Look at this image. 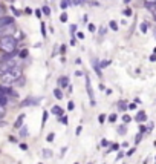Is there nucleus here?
<instances>
[{
  "mask_svg": "<svg viewBox=\"0 0 156 164\" xmlns=\"http://www.w3.org/2000/svg\"><path fill=\"white\" fill-rule=\"evenodd\" d=\"M0 80L3 84H14V83H17L22 80V69L20 68H15V69H11L8 72H5L2 77H0Z\"/></svg>",
  "mask_w": 156,
  "mask_h": 164,
  "instance_id": "f257e3e1",
  "label": "nucleus"
},
{
  "mask_svg": "<svg viewBox=\"0 0 156 164\" xmlns=\"http://www.w3.org/2000/svg\"><path fill=\"white\" fill-rule=\"evenodd\" d=\"M18 42L14 37H3L0 38V49L3 51V54H12L14 51H17Z\"/></svg>",
  "mask_w": 156,
  "mask_h": 164,
  "instance_id": "f03ea898",
  "label": "nucleus"
},
{
  "mask_svg": "<svg viewBox=\"0 0 156 164\" xmlns=\"http://www.w3.org/2000/svg\"><path fill=\"white\" fill-rule=\"evenodd\" d=\"M15 68H20L15 60H9V62H5V63H0V77L5 72H8L11 69H15Z\"/></svg>",
  "mask_w": 156,
  "mask_h": 164,
  "instance_id": "7ed1b4c3",
  "label": "nucleus"
},
{
  "mask_svg": "<svg viewBox=\"0 0 156 164\" xmlns=\"http://www.w3.org/2000/svg\"><path fill=\"white\" fill-rule=\"evenodd\" d=\"M15 26L14 25H9V26H5L0 29V38H3V37H14L15 34Z\"/></svg>",
  "mask_w": 156,
  "mask_h": 164,
  "instance_id": "20e7f679",
  "label": "nucleus"
},
{
  "mask_svg": "<svg viewBox=\"0 0 156 164\" xmlns=\"http://www.w3.org/2000/svg\"><path fill=\"white\" fill-rule=\"evenodd\" d=\"M86 91L89 94V100H90V104L93 106L95 104V95H93V91H92V84H90V78L86 74Z\"/></svg>",
  "mask_w": 156,
  "mask_h": 164,
  "instance_id": "39448f33",
  "label": "nucleus"
},
{
  "mask_svg": "<svg viewBox=\"0 0 156 164\" xmlns=\"http://www.w3.org/2000/svg\"><path fill=\"white\" fill-rule=\"evenodd\" d=\"M9 25H14V18L12 17H0V26L5 28V26H9Z\"/></svg>",
  "mask_w": 156,
  "mask_h": 164,
  "instance_id": "423d86ee",
  "label": "nucleus"
},
{
  "mask_svg": "<svg viewBox=\"0 0 156 164\" xmlns=\"http://www.w3.org/2000/svg\"><path fill=\"white\" fill-rule=\"evenodd\" d=\"M40 103V98H32V97H29V98H26L25 101H22L20 104L22 106H34V104H38Z\"/></svg>",
  "mask_w": 156,
  "mask_h": 164,
  "instance_id": "0eeeda50",
  "label": "nucleus"
},
{
  "mask_svg": "<svg viewBox=\"0 0 156 164\" xmlns=\"http://www.w3.org/2000/svg\"><path fill=\"white\" fill-rule=\"evenodd\" d=\"M58 86H60V88H67V86H69L67 77H61V78H58Z\"/></svg>",
  "mask_w": 156,
  "mask_h": 164,
  "instance_id": "6e6552de",
  "label": "nucleus"
},
{
  "mask_svg": "<svg viewBox=\"0 0 156 164\" xmlns=\"http://www.w3.org/2000/svg\"><path fill=\"white\" fill-rule=\"evenodd\" d=\"M23 120H25V114H22V115H20V117L17 118L15 124H14V127H17V129L22 127V126H23Z\"/></svg>",
  "mask_w": 156,
  "mask_h": 164,
  "instance_id": "1a4fd4ad",
  "label": "nucleus"
},
{
  "mask_svg": "<svg viewBox=\"0 0 156 164\" xmlns=\"http://www.w3.org/2000/svg\"><path fill=\"white\" fill-rule=\"evenodd\" d=\"M92 63H93V69H95V72L98 74V77H101L103 74H101V68H100V64H98V62H96V58L92 60Z\"/></svg>",
  "mask_w": 156,
  "mask_h": 164,
  "instance_id": "9d476101",
  "label": "nucleus"
},
{
  "mask_svg": "<svg viewBox=\"0 0 156 164\" xmlns=\"http://www.w3.org/2000/svg\"><path fill=\"white\" fill-rule=\"evenodd\" d=\"M52 114H55L57 117H60V118H61V115H63V109H61L60 106H54V107H52Z\"/></svg>",
  "mask_w": 156,
  "mask_h": 164,
  "instance_id": "9b49d317",
  "label": "nucleus"
},
{
  "mask_svg": "<svg viewBox=\"0 0 156 164\" xmlns=\"http://www.w3.org/2000/svg\"><path fill=\"white\" fill-rule=\"evenodd\" d=\"M136 121H139V123H141V121H145V120H147V115H145V112H142V110H141V112H139L138 115H136Z\"/></svg>",
  "mask_w": 156,
  "mask_h": 164,
  "instance_id": "f8f14e48",
  "label": "nucleus"
},
{
  "mask_svg": "<svg viewBox=\"0 0 156 164\" xmlns=\"http://www.w3.org/2000/svg\"><path fill=\"white\" fill-rule=\"evenodd\" d=\"M54 95H55V98H57V100H61V98H63V92H61L60 88L54 89Z\"/></svg>",
  "mask_w": 156,
  "mask_h": 164,
  "instance_id": "ddd939ff",
  "label": "nucleus"
},
{
  "mask_svg": "<svg viewBox=\"0 0 156 164\" xmlns=\"http://www.w3.org/2000/svg\"><path fill=\"white\" fill-rule=\"evenodd\" d=\"M109 26H110V29H112V31H118V23H116L115 20H110Z\"/></svg>",
  "mask_w": 156,
  "mask_h": 164,
  "instance_id": "4468645a",
  "label": "nucleus"
},
{
  "mask_svg": "<svg viewBox=\"0 0 156 164\" xmlns=\"http://www.w3.org/2000/svg\"><path fill=\"white\" fill-rule=\"evenodd\" d=\"M147 29H148V23H147V22L141 23V32H147Z\"/></svg>",
  "mask_w": 156,
  "mask_h": 164,
  "instance_id": "2eb2a0df",
  "label": "nucleus"
},
{
  "mask_svg": "<svg viewBox=\"0 0 156 164\" xmlns=\"http://www.w3.org/2000/svg\"><path fill=\"white\" fill-rule=\"evenodd\" d=\"M60 22L61 23H66V22H67V14H66V12H63L60 16Z\"/></svg>",
  "mask_w": 156,
  "mask_h": 164,
  "instance_id": "dca6fc26",
  "label": "nucleus"
},
{
  "mask_svg": "<svg viewBox=\"0 0 156 164\" xmlns=\"http://www.w3.org/2000/svg\"><path fill=\"white\" fill-rule=\"evenodd\" d=\"M18 55H20L22 58H26V57H28V49H22V51L18 52Z\"/></svg>",
  "mask_w": 156,
  "mask_h": 164,
  "instance_id": "f3484780",
  "label": "nucleus"
},
{
  "mask_svg": "<svg viewBox=\"0 0 156 164\" xmlns=\"http://www.w3.org/2000/svg\"><path fill=\"white\" fill-rule=\"evenodd\" d=\"M109 64H110V62H109V60H103V62L100 63V68H107Z\"/></svg>",
  "mask_w": 156,
  "mask_h": 164,
  "instance_id": "a211bd4d",
  "label": "nucleus"
},
{
  "mask_svg": "<svg viewBox=\"0 0 156 164\" xmlns=\"http://www.w3.org/2000/svg\"><path fill=\"white\" fill-rule=\"evenodd\" d=\"M20 135H22V137H26V135H28V129H26V127H20Z\"/></svg>",
  "mask_w": 156,
  "mask_h": 164,
  "instance_id": "6ab92c4d",
  "label": "nucleus"
},
{
  "mask_svg": "<svg viewBox=\"0 0 156 164\" xmlns=\"http://www.w3.org/2000/svg\"><path fill=\"white\" fill-rule=\"evenodd\" d=\"M126 130H127V129H126V126H119V127H118V134L124 135V134H126Z\"/></svg>",
  "mask_w": 156,
  "mask_h": 164,
  "instance_id": "aec40b11",
  "label": "nucleus"
},
{
  "mask_svg": "<svg viewBox=\"0 0 156 164\" xmlns=\"http://www.w3.org/2000/svg\"><path fill=\"white\" fill-rule=\"evenodd\" d=\"M5 114H6V112H5V107H3V106H0V121L3 120V117H5Z\"/></svg>",
  "mask_w": 156,
  "mask_h": 164,
  "instance_id": "412c9836",
  "label": "nucleus"
},
{
  "mask_svg": "<svg viewBox=\"0 0 156 164\" xmlns=\"http://www.w3.org/2000/svg\"><path fill=\"white\" fill-rule=\"evenodd\" d=\"M122 14H124V16H126V17H130V16H132V9H130V8L124 9V12H122Z\"/></svg>",
  "mask_w": 156,
  "mask_h": 164,
  "instance_id": "4be33fe9",
  "label": "nucleus"
},
{
  "mask_svg": "<svg viewBox=\"0 0 156 164\" xmlns=\"http://www.w3.org/2000/svg\"><path fill=\"white\" fill-rule=\"evenodd\" d=\"M41 11H43V14H46V16H49V14H51V9H49V6H43V9H41Z\"/></svg>",
  "mask_w": 156,
  "mask_h": 164,
  "instance_id": "5701e85b",
  "label": "nucleus"
},
{
  "mask_svg": "<svg viewBox=\"0 0 156 164\" xmlns=\"http://www.w3.org/2000/svg\"><path fill=\"white\" fill-rule=\"evenodd\" d=\"M75 32H77V25H70V34H72V37H74Z\"/></svg>",
  "mask_w": 156,
  "mask_h": 164,
  "instance_id": "b1692460",
  "label": "nucleus"
},
{
  "mask_svg": "<svg viewBox=\"0 0 156 164\" xmlns=\"http://www.w3.org/2000/svg\"><path fill=\"white\" fill-rule=\"evenodd\" d=\"M87 26H89V31H90V32H95V31H96V28H95V25H93V23H89Z\"/></svg>",
  "mask_w": 156,
  "mask_h": 164,
  "instance_id": "393cba45",
  "label": "nucleus"
},
{
  "mask_svg": "<svg viewBox=\"0 0 156 164\" xmlns=\"http://www.w3.org/2000/svg\"><path fill=\"white\" fill-rule=\"evenodd\" d=\"M145 5H156V0H144Z\"/></svg>",
  "mask_w": 156,
  "mask_h": 164,
  "instance_id": "a878e982",
  "label": "nucleus"
},
{
  "mask_svg": "<svg viewBox=\"0 0 156 164\" xmlns=\"http://www.w3.org/2000/svg\"><path fill=\"white\" fill-rule=\"evenodd\" d=\"M74 107H75V104H74V101H69V103H67V109H69V110H72Z\"/></svg>",
  "mask_w": 156,
  "mask_h": 164,
  "instance_id": "bb28decb",
  "label": "nucleus"
},
{
  "mask_svg": "<svg viewBox=\"0 0 156 164\" xmlns=\"http://www.w3.org/2000/svg\"><path fill=\"white\" fill-rule=\"evenodd\" d=\"M118 107H119V109H121V110H124V109H126V107H127V106H126V103H124V101H121V103L118 104Z\"/></svg>",
  "mask_w": 156,
  "mask_h": 164,
  "instance_id": "cd10ccee",
  "label": "nucleus"
},
{
  "mask_svg": "<svg viewBox=\"0 0 156 164\" xmlns=\"http://www.w3.org/2000/svg\"><path fill=\"white\" fill-rule=\"evenodd\" d=\"M109 121H116V115H115V114H112V115H109Z\"/></svg>",
  "mask_w": 156,
  "mask_h": 164,
  "instance_id": "c85d7f7f",
  "label": "nucleus"
},
{
  "mask_svg": "<svg viewBox=\"0 0 156 164\" xmlns=\"http://www.w3.org/2000/svg\"><path fill=\"white\" fill-rule=\"evenodd\" d=\"M122 120H124V123H130V120H132V118H130L129 115H124V117H122Z\"/></svg>",
  "mask_w": 156,
  "mask_h": 164,
  "instance_id": "c756f323",
  "label": "nucleus"
},
{
  "mask_svg": "<svg viewBox=\"0 0 156 164\" xmlns=\"http://www.w3.org/2000/svg\"><path fill=\"white\" fill-rule=\"evenodd\" d=\"M54 137H55L54 134H49V135L46 137V140H48V141H54Z\"/></svg>",
  "mask_w": 156,
  "mask_h": 164,
  "instance_id": "7c9ffc66",
  "label": "nucleus"
},
{
  "mask_svg": "<svg viewBox=\"0 0 156 164\" xmlns=\"http://www.w3.org/2000/svg\"><path fill=\"white\" fill-rule=\"evenodd\" d=\"M60 52H61V54H64V52H66V45H61L60 46Z\"/></svg>",
  "mask_w": 156,
  "mask_h": 164,
  "instance_id": "2f4dec72",
  "label": "nucleus"
},
{
  "mask_svg": "<svg viewBox=\"0 0 156 164\" xmlns=\"http://www.w3.org/2000/svg\"><path fill=\"white\" fill-rule=\"evenodd\" d=\"M118 149H119V144L115 143V144H112V149H110V150H118Z\"/></svg>",
  "mask_w": 156,
  "mask_h": 164,
  "instance_id": "473e14b6",
  "label": "nucleus"
},
{
  "mask_svg": "<svg viewBox=\"0 0 156 164\" xmlns=\"http://www.w3.org/2000/svg\"><path fill=\"white\" fill-rule=\"evenodd\" d=\"M43 155H44V156H51L52 152H51V150H43Z\"/></svg>",
  "mask_w": 156,
  "mask_h": 164,
  "instance_id": "72a5a7b5",
  "label": "nucleus"
},
{
  "mask_svg": "<svg viewBox=\"0 0 156 164\" xmlns=\"http://www.w3.org/2000/svg\"><path fill=\"white\" fill-rule=\"evenodd\" d=\"M46 25H44V23H41V34H43V35H46Z\"/></svg>",
  "mask_w": 156,
  "mask_h": 164,
  "instance_id": "f704fd0d",
  "label": "nucleus"
},
{
  "mask_svg": "<svg viewBox=\"0 0 156 164\" xmlns=\"http://www.w3.org/2000/svg\"><path fill=\"white\" fill-rule=\"evenodd\" d=\"M70 45H72V46L77 45V40H75V37H72V38H70Z\"/></svg>",
  "mask_w": 156,
  "mask_h": 164,
  "instance_id": "c9c22d12",
  "label": "nucleus"
},
{
  "mask_svg": "<svg viewBox=\"0 0 156 164\" xmlns=\"http://www.w3.org/2000/svg\"><path fill=\"white\" fill-rule=\"evenodd\" d=\"M9 141H11V143H17V138H15V137H9Z\"/></svg>",
  "mask_w": 156,
  "mask_h": 164,
  "instance_id": "e433bc0d",
  "label": "nucleus"
},
{
  "mask_svg": "<svg viewBox=\"0 0 156 164\" xmlns=\"http://www.w3.org/2000/svg\"><path fill=\"white\" fill-rule=\"evenodd\" d=\"M77 37L78 38H84V34L83 32H77Z\"/></svg>",
  "mask_w": 156,
  "mask_h": 164,
  "instance_id": "4c0bfd02",
  "label": "nucleus"
},
{
  "mask_svg": "<svg viewBox=\"0 0 156 164\" xmlns=\"http://www.w3.org/2000/svg\"><path fill=\"white\" fill-rule=\"evenodd\" d=\"M61 121H63V124H67V117H63Z\"/></svg>",
  "mask_w": 156,
  "mask_h": 164,
  "instance_id": "58836bf2",
  "label": "nucleus"
},
{
  "mask_svg": "<svg viewBox=\"0 0 156 164\" xmlns=\"http://www.w3.org/2000/svg\"><path fill=\"white\" fill-rule=\"evenodd\" d=\"M101 144H103V146H109V141H107V140H103Z\"/></svg>",
  "mask_w": 156,
  "mask_h": 164,
  "instance_id": "ea45409f",
  "label": "nucleus"
},
{
  "mask_svg": "<svg viewBox=\"0 0 156 164\" xmlns=\"http://www.w3.org/2000/svg\"><path fill=\"white\" fill-rule=\"evenodd\" d=\"M35 16H37V17H41V11L37 9V11H35Z\"/></svg>",
  "mask_w": 156,
  "mask_h": 164,
  "instance_id": "a19ab883",
  "label": "nucleus"
},
{
  "mask_svg": "<svg viewBox=\"0 0 156 164\" xmlns=\"http://www.w3.org/2000/svg\"><path fill=\"white\" fill-rule=\"evenodd\" d=\"M46 118H48V112H44L43 114V123H46Z\"/></svg>",
  "mask_w": 156,
  "mask_h": 164,
  "instance_id": "79ce46f5",
  "label": "nucleus"
},
{
  "mask_svg": "<svg viewBox=\"0 0 156 164\" xmlns=\"http://www.w3.org/2000/svg\"><path fill=\"white\" fill-rule=\"evenodd\" d=\"M20 149H22V150H26V149H28V146H26V144H20Z\"/></svg>",
  "mask_w": 156,
  "mask_h": 164,
  "instance_id": "37998d69",
  "label": "nucleus"
},
{
  "mask_svg": "<svg viewBox=\"0 0 156 164\" xmlns=\"http://www.w3.org/2000/svg\"><path fill=\"white\" fill-rule=\"evenodd\" d=\"M150 60H152V62H156V54L152 55V57H150Z\"/></svg>",
  "mask_w": 156,
  "mask_h": 164,
  "instance_id": "c03bdc74",
  "label": "nucleus"
},
{
  "mask_svg": "<svg viewBox=\"0 0 156 164\" xmlns=\"http://www.w3.org/2000/svg\"><path fill=\"white\" fill-rule=\"evenodd\" d=\"M135 107H136V104H135V103H132V104L129 106V109H135Z\"/></svg>",
  "mask_w": 156,
  "mask_h": 164,
  "instance_id": "a18cd8bd",
  "label": "nucleus"
},
{
  "mask_svg": "<svg viewBox=\"0 0 156 164\" xmlns=\"http://www.w3.org/2000/svg\"><path fill=\"white\" fill-rule=\"evenodd\" d=\"M3 12H5V9L0 6V17H3Z\"/></svg>",
  "mask_w": 156,
  "mask_h": 164,
  "instance_id": "49530a36",
  "label": "nucleus"
},
{
  "mask_svg": "<svg viewBox=\"0 0 156 164\" xmlns=\"http://www.w3.org/2000/svg\"><path fill=\"white\" fill-rule=\"evenodd\" d=\"M104 120H106V117H104V115H100V121H101V123H104Z\"/></svg>",
  "mask_w": 156,
  "mask_h": 164,
  "instance_id": "de8ad7c7",
  "label": "nucleus"
},
{
  "mask_svg": "<svg viewBox=\"0 0 156 164\" xmlns=\"http://www.w3.org/2000/svg\"><path fill=\"white\" fill-rule=\"evenodd\" d=\"M141 138H142V135H141V134H139L138 137H136V143H139V141H141Z\"/></svg>",
  "mask_w": 156,
  "mask_h": 164,
  "instance_id": "09e8293b",
  "label": "nucleus"
},
{
  "mask_svg": "<svg viewBox=\"0 0 156 164\" xmlns=\"http://www.w3.org/2000/svg\"><path fill=\"white\" fill-rule=\"evenodd\" d=\"M124 3H130V0H124Z\"/></svg>",
  "mask_w": 156,
  "mask_h": 164,
  "instance_id": "8fccbe9b",
  "label": "nucleus"
},
{
  "mask_svg": "<svg viewBox=\"0 0 156 164\" xmlns=\"http://www.w3.org/2000/svg\"><path fill=\"white\" fill-rule=\"evenodd\" d=\"M155 38H156V31H155Z\"/></svg>",
  "mask_w": 156,
  "mask_h": 164,
  "instance_id": "3c124183",
  "label": "nucleus"
},
{
  "mask_svg": "<svg viewBox=\"0 0 156 164\" xmlns=\"http://www.w3.org/2000/svg\"><path fill=\"white\" fill-rule=\"evenodd\" d=\"M0 29H2V26H0Z\"/></svg>",
  "mask_w": 156,
  "mask_h": 164,
  "instance_id": "603ef678",
  "label": "nucleus"
},
{
  "mask_svg": "<svg viewBox=\"0 0 156 164\" xmlns=\"http://www.w3.org/2000/svg\"><path fill=\"white\" fill-rule=\"evenodd\" d=\"M75 164H78V163H75Z\"/></svg>",
  "mask_w": 156,
  "mask_h": 164,
  "instance_id": "864d4df0",
  "label": "nucleus"
}]
</instances>
